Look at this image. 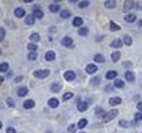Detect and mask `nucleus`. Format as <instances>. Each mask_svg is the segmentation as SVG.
Listing matches in <instances>:
<instances>
[{
	"label": "nucleus",
	"mask_w": 142,
	"mask_h": 133,
	"mask_svg": "<svg viewBox=\"0 0 142 133\" xmlns=\"http://www.w3.org/2000/svg\"><path fill=\"white\" fill-rule=\"evenodd\" d=\"M70 15H71V14H70V11H68V10H64V11H62V13H60V17H62V18H64V19H66V18H68Z\"/></svg>",
	"instance_id": "nucleus-33"
},
{
	"label": "nucleus",
	"mask_w": 142,
	"mask_h": 133,
	"mask_svg": "<svg viewBox=\"0 0 142 133\" xmlns=\"http://www.w3.org/2000/svg\"><path fill=\"white\" fill-rule=\"evenodd\" d=\"M142 119V112H137L135 114V121H141Z\"/></svg>",
	"instance_id": "nucleus-41"
},
{
	"label": "nucleus",
	"mask_w": 142,
	"mask_h": 133,
	"mask_svg": "<svg viewBox=\"0 0 142 133\" xmlns=\"http://www.w3.org/2000/svg\"><path fill=\"white\" fill-rule=\"evenodd\" d=\"M48 106H49V107H52V108H56V107L59 106V100H57V99H55V98L49 99V102H48Z\"/></svg>",
	"instance_id": "nucleus-15"
},
{
	"label": "nucleus",
	"mask_w": 142,
	"mask_h": 133,
	"mask_svg": "<svg viewBox=\"0 0 142 133\" xmlns=\"http://www.w3.org/2000/svg\"><path fill=\"white\" fill-rule=\"evenodd\" d=\"M124 80H127L128 82H134V80H135V74H134L133 71H126V73H124Z\"/></svg>",
	"instance_id": "nucleus-6"
},
{
	"label": "nucleus",
	"mask_w": 142,
	"mask_h": 133,
	"mask_svg": "<svg viewBox=\"0 0 142 133\" xmlns=\"http://www.w3.org/2000/svg\"><path fill=\"white\" fill-rule=\"evenodd\" d=\"M98 80H100V78H98V77H94V78L92 80V84H94V85H97V84H98V82H100V81H98Z\"/></svg>",
	"instance_id": "nucleus-42"
},
{
	"label": "nucleus",
	"mask_w": 142,
	"mask_h": 133,
	"mask_svg": "<svg viewBox=\"0 0 142 133\" xmlns=\"http://www.w3.org/2000/svg\"><path fill=\"white\" fill-rule=\"evenodd\" d=\"M123 66H124V67H131V63H130V62H124Z\"/></svg>",
	"instance_id": "nucleus-47"
},
{
	"label": "nucleus",
	"mask_w": 142,
	"mask_h": 133,
	"mask_svg": "<svg viewBox=\"0 0 142 133\" xmlns=\"http://www.w3.org/2000/svg\"><path fill=\"white\" fill-rule=\"evenodd\" d=\"M36 58H37V54H36V52H30V54L27 55V59L29 60H36Z\"/></svg>",
	"instance_id": "nucleus-36"
},
{
	"label": "nucleus",
	"mask_w": 142,
	"mask_h": 133,
	"mask_svg": "<svg viewBox=\"0 0 142 133\" xmlns=\"http://www.w3.org/2000/svg\"><path fill=\"white\" fill-rule=\"evenodd\" d=\"M120 126H128L127 121H120Z\"/></svg>",
	"instance_id": "nucleus-43"
},
{
	"label": "nucleus",
	"mask_w": 142,
	"mask_h": 133,
	"mask_svg": "<svg viewBox=\"0 0 142 133\" xmlns=\"http://www.w3.org/2000/svg\"><path fill=\"white\" fill-rule=\"evenodd\" d=\"M98 70V67L96 66V64H93V63H90L86 66V73H89V74H93V73H96V71Z\"/></svg>",
	"instance_id": "nucleus-5"
},
{
	"label": "nucleus",
	"mask_w": 142,
	"mask_h": 133,
	"mask_svg": "<svg viewBox=\"0 0 142 133\" xmlns=\"http://www.w3.org/2000/svg\"><path fill=\"white\" fill-rule=\"evenodd\" d=\"M81 133H85V132H81Z\"/></svg>",
	"instance_id": "nucleus-52"
},
{
	"label": "nucleus",
	"mask_w": 142,
	"mask_h": 133,
	"mask_svg": "<svg viewBox=\"0 0 142 133\" xmlns=\"http://www.w3.org/2000/svg\"><path fill=\"white\" fill-rule=\"evenodd\" d=\"M94 62H97V63H102V62H104V55H101V54H96V55H94Z\"/></svg>",
	"instance_id": "nucleus-22"
},
{
	"label": "nucleus",
	"mask_w": 142,
	"mask_h": 133,
	"mask_svg": "<svg viewBox=\"0 0 142 133\" xmlns=\"http://www.w3.org/2000/svg\"><path fill=\"white\" fill-rule=\"evenodd\" d=\"M104 6L107 7V8H115V7H116V3L112 2V0H107V2H104Z\"/></svg>",
	"instance_id": "nucleus-19"
},
{
	"label": "nucleus",
	"mask_w": 142,
	"mask_h": 133,
	"mask_svg": "<svg viewBox=\"0 0 142 133\" xmlns=\"http://www.w3.org/2000/svg\"><path fill=\"white\" fill-rule=\"evenodd\" d=\"M111 30H113V32H117V30H120V26L117 25V23H115V22H111Z\"/></svg>",
	"instance_id": "nucleus-34"
},
{
	"label": "nucleus",
	"mask_w": 142,
	"mask_h": 133,
	"mask_svg": "<svg viewBox=\"0 0 142 133\" xmlns=\"http://www.w3.org/2000/svg\"><path fill=\"white\" fill-rule=\"evenodd\" d=\"M0 54H2V51H0Z\"/></svg>",
	"instance_id": "nucleus-53"
},
{
	"label": "nucleus",
	"mask_w": 142,
	"mask_h": 133,
	"mask_svg": "<svg viewBox=\"0 0 142 133\" xmlns=\"http://www.w3.org/2000/svg\"><path fill=\"white\" fill-rule=\"evenodd\" d=\"M101 112H102L101 108H97V115H101Z\"/></svg>",
	"instance_id": "nucleus-48"
},
{
	"label": "nucleus",
	"mask_w": 142,
	"mask_h": 133,
	"mask_svg": "<svg viewBox=\"0 0 142 133\" xmlns=\"http://www.w3.org/2000/svg\"><path fill=\"white\" fill-rule=\"evenodd\" d=\"M135 19H137V15H135V14H127V15L124 17V21H126V22H134Z\"/></svg>",
	"instance_id": "nucleus-16"
},
{
	"label": "nucleus",
	"mask_w": 142,
	"mask_h": 133,
	"mask_svg": "<svg viewBox=\"0 0 142 133\" xmlns=\"http://www.w3.org/2000/svg\"><path fill=\"white\" fill-rule=\"evenodd\" d=\"M117 114H119V111L116 110H111V111H108L107 114L104 115V122H109V121H112L113 118H116L117 117Z\"/></svg>",
	"instance_id": "nucleus-1"
},
{
	"label": "nucleus",
	"mask_w": 142,
	"mask_h": 133,
	"mask_svg": "<svg viewBox=\"0 0 142 133\" xmlns=\"http://www.w3.org/2000/svg\"><path fill=\"white\" fill-rule=\"evenodd\" d=\"M23 107L25 108H33L34 107V100H31V99H27L23 102Z\"/></svg>",
	"instance_id": "nucleus-11"
},
{
	"label": "nucleus",
	"mask_w": 142,
	"mask_h": 133,
	"mask_svg": "<svg viewBox=\"0 0 142 133\" xmlns=\"http://www.w3.org/2000/svg\"><path fill=\"white\" fill-rule=\"evenodd\" d=\"M0 71H2V73L8 71V63H2L0 64Z\"/></svg>",
	"instance_id": "nucleus-28"
},
{
	"label": "nucleus",
	"mask_w": 142,
	"mask_h": 133,
	"mask_svg": "<svg viewBox=\"0 0 142 133\" xmlns=\"http://www.w3.org/2000/svg\"><path fill=\"white\" fill-rule=\"evenodd\" d=\"M64 78L67 80V81H74L75 80V73H74L73 70H68L64 73Z\"/></svg>",
	"instance_id": "nucleus-4"
},
{
	"label": "nucleus",
	"mask_w": 142,
	"mask_h": 133,
	"mask_svg": "<svg viewBox=\"0 0 142 133\" xmlns=\"http://www.w3.org/2000/svg\"><path fill=\"white\" fill-rule=\"evenodd\" d=\"M73 98H74L73 92H67V93L63 95V100H64V102H67V100H70V99H73Z\"/></svg>",
	"instance_id": "nucleus-26"
},
{
	"label": "nucleus",
	"mask_w": 142,
	"mask_h": 133,
	"mask_svg": "<svg viewBox=\"0 0 142 133\" xmlns=\"http://www.w3.org/2000/svg\"><path fill=\"white\" fill-rule=\"evenodd\" d=\"M33 15H34V18H38V19H41L42 17H44V14H42V11L38 8V7H34V10H33Z\"/></svg>",
	"instance_id": "nucleus-8"
},
{
	"label": "nucleus",
	"mask_w": 142,
	"mask_h": 133,
	"mask_svg": "<svg viewBox=\"0 0 142 133\" xmlns=\"http://www.w3.org/2000/svg\"><path fill=\"white\" fill-rule=\"evenodd\" d=\"M7 103H8V106H10V107H14V106H15L14 100L11 99V98H8V99H7Z\"/></svg>",
	"instance_id": "nucleus-40"
},
{
	"label": "nucleus",
	"mask_w": 142,
	"mask_h": 133,
	"mask_svg": "<svg viewBox=\"0 0 142 133\" xmlns=\"http://www.w3.org/2000/svg\"><path fill=\"white\" fill-rule=\"evenodd\" d=\"M60 89H62L60 84H52V85H51V91L52 92H60Z\"/></svg>",
	"instance_id": "nucleus-24"
},
{
	"label": "nucleus",
	"mask_w": 142,
	"mask_h": 133,
	"mask_svg": "<svg viewBox=\"0 0 142 133\" xmlns=\"http://www.w3.org/2000/svg\"><path fill=\"white\" fill-rule=\"evenodd\" d=\"M67 130H68L70 133H74V132L77 130V126H75V125H70V126L67 128Z\"/></svg>",
	"instance_id": "nucleus-38"
},
{
	"label": "nucleus",
	"mask_w": 142,
	"mask_h": 133,
	"mask_svg": "<svg viewBox=\"0 0 142 133\" xmlns=\"http://www.w3.org/2000/svg\"><path fill=\"white\" fill-rule=\"evenodd\" d=\"M138 26L142 27V19H141V21H138Z\"/></svg>",
	"instance_id": "nucleus-49"
},
{
	"label": "nucleus",
	"mask_w": 142,
	"mask_h": 133,
	"mask_svg": "<svg viewBox=\"0 0 142 133\" xmlns=\"http://www.w3.org/2000/svg\"><path fill=\"white\" fill-rule=\"evenodd\" d=\"M73 39H71V37H68V36H66V37H63L62 39V45L63 47H71V45H73Z\"/></svg>",
	"instance_id": "nucleus-3"
},
{
	"label": "nucleus",
	"mask_w": 142,
	"mask_h": 133,
	"mask_svg": "<svg viewBox=\"0 0 142 133\" xmlns=\"http://www.w3.org/2000/svg\"><path fill=\"white\" fill-rule=\"evenodd\" d=\"M137 108L139 111H142V102H139V103H137Z\"/></svg>",
	"instance_id": "nucleus-45"
},
{
	"label": "nucleus",
	"mask_w": 142,
	"mask_h": 133,
	"mask_svg": "<svg viewBox=\"0 0 142 133\" xmlns=\"http://www.w3.org/2000/svg\"><path fill=\"white\" fill-rule=\"evenodd\" d=\"M123 43L126 44V45H131L133 40H131V37H130L128 34H126V36H123Z\"/></svg>",
	"instance_id": "nucleus-23"
},
{
	"label": "nucleus",
	"mask_w": 142,
	"mask_h": 133,
	"mask_svg": "<svg viewBox=\"0 0 142 133\" xmlns=\"http://www.w3.org/2000/svg\"><path fill=\"white\" fill-rule=\"evenodd\" d=\"M14 14H15V17H18V18H22L23 15H25V10H23V8H21V7H18V8H15Z\"/></svg>",
	"instance_id": "nucleus-13"
},
{
	"label": "nucleus",
	"mask_w": 142,
	"mask_h": 133,
	"mask_svg": "<svg viewBox=\"0 0 142 133\" xmlns=\"http://www.w3.org/2000/svg\"><path fill=\"white\" fill-rule=\"evenodd\" d=\"M86 125H88V119H85V118H84V119H81L79 122H78V126H79L81 129H82V128H85Z\"/></svg>",
	"instance_id": "nucleus-32"
},
{
	"label": "nucleus",
	"mask_w": 142,
	"mask_h": 133,
	"mask_svg": "<svg viewBox=\"0 0 142 133\" xmlns=\"http://www.w3.org/2000/svg\"><path fill=\"white\" fill-rule=\"evenodd\" d=\"M124 85V81H122V80H115V87L116 88H123Z\"/></svg>",
	"instance_id": "nucleus-35"
},
{
	"label": "nucleus",
	"mask_w": 142,
	"mask_h": 133,
	"mask_svg": "<svg viewBox=\"0 0 142 133\" xmlns=\"http://www.w3.org/2000/svg\"><path fill=\"white\" fill-rule=\"evenodd\" d=\"M122 44H123V41H122V40L115 39V40H113V41L111 43V47H112V48H120Z\"/></svg>",
	"instance_id": "nucleus-14"
},
{
	"label": "nucleus",
	"mask_w": 142,
	"mask_h": 133,
	"mask_svg": "<svg viewBox=\"0 0 142 133\" xmlns=\"http://www.w3.org/2000/svg\"><path fill=\"white\" fill-rule=\"evenodd\" d=\"M79 8H84V7H88L89 6V2H79Z\"/></svg>",
	"instance_id": "nucleus-39"
},
{
	"label": "nucleus",
	"mask_w": 142,
	"mask_h": 133,
	"mask_svg": "<svg viewBox=\"0 0 142 133\" xmlns=\"http://www.w3.org/2000/svg\"><path fill=\"white\" fill-rule=\"evenodd\" d=\"M2 126H3V124H2V122H0V129H2Z\"/></svg>",
	"instance_id": "nucleus-51"
},
{
	"label": "nucleus",
	"mask_w": 142,
	"mask_h": 133,
	"mask_svg": "<svg viewBox=\"0 0 142 133\" xmlns=\"http://www.w3.org/2000/svg\"><path fill=\"white\" fill-rule=\"evenodd\" d=\"M55 58H56V54H55L53 51H48V52L45 54V59L48 60V62H51V60H53Z\"/></svg>",
	"instance_id": "nucleus-10"
},
{
	"label": "nucleus",
	"mask_w": 142,
	"mask_h": 133,
	"mask_svg": "<svg viewBox=\"0 0 142 133\" xmlns=\"http://www.w3.org/2000/svg\"><path fill=\"white\" fill-rule=\"evenodd\" d=\"M105 77H107V80H115L117 77V73H116V71H108Z\"/></svg>",
	"instance_id": "nucleus-20"
},
{
	"label": "nucleus",
	"mask_w": 142,
	"mask_h": 133,
	"mask_svg": "<svg viewBox=\"0 0 142 133\" xmlns=\"http://www.w3.org/2000/svg\"><path fill=\"white\" fill-rule=\"evenodd\" d=\"M77 108H78V111H86V108H88V103H85V102H81V103H78V106H77Z\"/></svg>",
	"instance_id": "nucleus-17"
},
{
	"label": "nucleus",
	"mask_w": 142,
	"mask_h": 133,
	"mask_svg": "<svg viewBox=\"0 0 142 133\" xmlns=\"http://www.w3.org/2000/svg\"><path fill=\"white\" fill-rule=\"evenodd\" d=\"M7 133H17V130L13 129V128H8V129H7Z\"/></svg>",
	"instance_id": "nucleus-44"
},
{
	"label": "nucleus",
	"mask_w": 142,
	"mask_h": 133,
	"mask_svg": "<svg viewBox=\"0 0 142 133\" xmlns=\"http://www.w3.org/2000/svg\"><path fill=\"white\" fill-rule=\"evenodd\" d=\"M3 81H4V78H3V77H0V85L3 84Z\"/></svg>",
	"instance_id": "nucleus-50"
},
{
	"label": "nucleus",
	"mask_w": 142,
	"mask_h": 133,
	"mask_svg": "<svg viewBox=\"0 0 142 133\" xmlns=\"http://www.w3.org/2000/svg\"><path fill=\"white\" fill-rule=\"evenodd\" d=\"M49 10L52 11V13H59V11H60V6H59L57 3H53V4L49 6Z\"/></svg>",
	"instance_id": "nucleus-18"
},
{
	"label": "nucleus",
	"mask_w": 142,
	"mask_h": 133,
	"mask_svg": "<svg viewBox=\"0 0 142 133\" xmlns=\"http://www.w3.org/2000/svg\"><path fill=\"white\" fill-rule=\"evenodd\" d=\"M4 36H6V30L3 29V27H0V41L4 40Z\"/></svg>",
	"instance_id": "nucleus-37"
},
{
	"label": "nucleus",
	"mask_w": 142,
	"mask_h": 133,
	"mask_svg": "<svg viewBox=\"0 0 142 133\" xmlns=\"http://www.w3.org/2000/svg\"><path fill=\"white\" fill-rule=\"evenodd\" d=\"M27 92H29V91H27V88L22 87V88H19V89H18V95L21 96V98H23V96L27 95Z\"/></svg>",
	"instance_id": "nucleus-21"
},
{
	"label": "nucleus",
	"mask_w": 142,
	"mask_h": 133,
	"mask_svg": "<svg viewBox=\"0 0 142 133\" xmlns=\"http://www.w3.org/2000/svg\"><path fill=\"white\" fill-rule=\"evenodd\" d=\"M34 21H36V18H34V15L33 14H29L27 17L25 18V23L27 26H31V25H34Z\"/></svg>",
	"instance_id": "nucleus-7"
},
{
	"label": "nucleus",
	"mask_w": 142,
	"mask_h": 133,
	"mask_svg": "<svg viewBox=\"0 0 142 133\" xmlns=\"http://www.w3.org/2000/svg\"><path fill=\"white\" fill-rule=\"evenodd\" d=\"M27 50L31 51V52H36V50H37V45H36L34 43H30V44H27Z\"/></svg>",
	"instance_id": "nucleus-29"
},
{
	"label": "nucleus",
	"mask_w": 142,
	"mask_h": 133,
	"mask_svg": "<svg viewBox=\"0 0 142 133\" xmlns=\"http://www.w3.org/2000/svg\"><path fill=\"white\" fill-rule=\"evenodd\" d=\"M120 103H122L120 98H111L109 99V104H111V106H119Z\"/></svg>",
	"instance_id": "nucleus-12"
},
{
	"label": "nucleus",
	"mask_w": 142,
	"mask_h": 133,
	"mask_svg": "<svg viewBox=\"0 0 142 133\" xmlns=\"http://www.w3.org/2000/svg\"><path fill=\"white\" fill-rule=\"evenodd\" d=\"M134 6H135V4H134V2H126L123 4V8L124 10H130V8H133Z\"/></svg>",
	"instance_id": "nucleus-27"
},
{
	"label": "nucleus",
	"mask_w": 142,
	"mask_h": 133,
	"mask_svg": "<svg viewBox=\"0 0 142 133\" xmlns=\"http://www.w3.org/2000/svg\"><path fill=\"white\" fill-rule=\"evenodd\" d=\"M22 81V75H18L17 78H15V82H21Z\"/></svg>",
	"instance_id": "nucleus-46"
},
{
	"label": "nucleus",
	"mask_w": 142,
	"mask_h": 133,
	"mask_svg": "<svg viewBox=\"0 0 142 133\" xmlns=\"http://www.w3.org/2000/svg\"><path fill=\"white\" fill-rule=\"evenodd\" d=\"M82 23H84V21H82L81 17H75V18L73 19V25L75 26V27H81Z\"/></svg>",
	"instance_id": "nucleus-9"
},
{
	"label": "nucleus",
	"mask_w": 142,
	"mask_h": 133,
	"mask_svg": "<svg viewBox=\"0 0 142 133\" xmlns=\"http://www.w3.org/2000/svg\"><path fill=\"white\" fill-rule=\"evenodd\" d=\"M111 58H112V60H113V62H117V60L120 59V54H119V52H113Z\"/></svg>",
	"instance_id": "nucleus-31"
},
{
	"label": "nucleus",
	"mask_w": 142,
	"mask_h": 133,
	"mask_svg": "<svg viewBox=\"0 0 142 133\" xmlns=\"http://www.w3.org/2000/svg\"><path fill=\"white\" fill-rule=\"evenodd\" d=\"M30 40L33 43H37V41H40V36H38V33H31L30 34Z\"/></svg>",
	"instance_id": "nucleus-25"
},
{
	"label": "nucleus",
	"mask_w": 142,
	"mask_h": 133,
	"mask_svg": "<svg viewBox=\"0 0 142 133\" xmlns=\"http://www.w3.org/2000/svg\"><path fill=\"white\" fill-rule=\"evenodd\" d=\"M78 33H79V36H86L89 33V30L86 29V27H79V30H78Z\"/></svg>",
	"instance_id": "nucleus-30"
},
{
	"label": "nucleus",
	"mask_w": 142,
	"mask_h": 133,
	"mask_svg": "<svg viewBox=\"0 0 142 133\" xmlns=\"http://www.w3.org/2000/svg\"><path fill=\"white\" fill-rule=\"evenodd\" d=\"M49 75V70H36L34 71V77L38 80H44Z\"/></svg>",
	"instance_id": "nucleus-2"
}]
</instances>
